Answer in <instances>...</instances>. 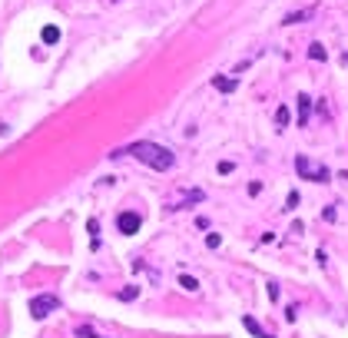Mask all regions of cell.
<instances>
[{"mask_svg": "<svg viewBox=\"0 0 348 338\" xmlns=\"http://www.w3.org/2000/svg\"><path fill=\"white\" fill-rule=\"evenodd\" d=\"M123 153H129V156H136L139 163L159 169V173H166V169H172V163H176V156H172V150H166V146L159 143H149V139H139V143L126 146V150H120L116 156H123Z\"/></svg>", "mask_w": 348, "mask_h": 338, "instance_id": "obj_1", "label": "cell"}, {"mask_svg": "<svg viewBox=\"0 0 348 338\" xmlns=\"http://www.w3.org/2000/svg\"><path fill=\"white\" fill-rule=\"evenodd\" d=\"M40 40H44V44H57V40H60V27H44Z\"/></svg>", "mask_w": 348, "mask_h": 338, "instance_id": "obj_8", "label": "cell"}, {"mask_svg": "<svg viewBox=\"0 0 348 338\" xmlns=\"http://www.w3.org/2000/svg\"><path fill=\"white\" fill-rule=\"evenodd\" d=\"M309 17H312V7H309V10H298V13H289L282 24H302V20H309Z\"/></svg>", "mask_w": 348, "mask_h": 338, "instance_id": "obj_10", "label": "cell"}, {"mask_svg": "<svg viewBox=\"0 0 348 338\" xmlns=\"http://www.w3.org/2000/svg\"><path fill=\"white\" fill-rule=\"evenodd\" d=\"M57 308H60V299H57L53 292H47V295H37V299H30V315H33L37 322H44L47 315H50V312H57Z\"/></svg>", "mask_w": 348, "mask_h": 338, "instance_id": "obj_2", "label": "cell"}, {"mask_svg": "<svg viewBox=\"0 0 348 338\" xmlns=\"http://www.w3.org/2000/svg\"><path fill=\"white\" fill-rule=\"evenodd\" d=\"M312 176H315V182H329V169H325V166H315V173H312Z\"/></svg>", "mask_w": 348, "mask_h": 338, "instance_id": "obj_13", "label": "cell"}, {"mask_svg": "<svg viewBox=\"0 0 348 338\" xmlns=\"http://www.w3.org/2000/svg\"><path fill=\"white\" fill-rule=\"evenodd\" d=\"M212 87L219 90V93H232V90H235V80H229V76H212Z\"/></svg>", "mask_w": 348, "mask_h": 338, "instance_id": "obj_5", "label": "cell"}, {"mask_svg": "<svg viewBox=\"0 0 348 338\" xmlns=\"http://www.w3.org/2000/svg\"><path fill=\"white\" fill-rule=\"evenodd\" d=\"M295 169H298V176H302V179H312V173H315V169H312V163H309L305 156L295 159Z\"/></svg>", "mask_w": 348, "mask_h": 338, "instance_id": "obj_7", "label": "cell"}, {"mask_svg": "<svg viewBox=\"0 0 348 338\" xmlns=\"http://www.w3.org/2000/svg\"><path fill=\"white\" fill-rule=\"evenodd\" d=\"M139 225H143V216L139 213H120V219H116V229H120L123 236H136Z\"/></svg>", "mask_w": 348, "mask_h": 338, "instance_id": "obj_3", "label": "cell"}, {"mask_svg": "<svg viewBox=\"0 0 348 338\" xmlns=\"http://www.w3.org/2000/svg\"><path fill=\"white\" fill-rule=\"evenodd\" d=\"M136 292H139V285H129V288H123V292H120V299L129 302V299H136Z\"/></svg>", "mask_w": 348, "mask_h": 338, "instance_id": "obj_14", "label": "cell"}, {"mask_svg": "<svg viewBox=\"0 0 348 338\" xmlns=\"http://www.w3.org/2000/svg\"><path fill=\"white\" fill-rule=\"evenodd\" d=\"M179 285H183L186 292H196V288H199V282L192 279V276H179Z\"/></svg>", "mask_w": 348, "mask_h": 338, "instance_id": "obj_12", "label": "cell"}, {"mask_svg": "<svg viewBox=\"0 0 348 338\" xmlns=\"http://www.w3.org/2000/svg\"><path fill=\"white\" fill-rule=\"evenodd\" d=\"M309 56H312V60H318V63L329 60V53H325V47H322V44H312V47H309Z\"/></svg>", "mask_w": 348, "mask_h": 338, "instance_id": "obj_9", "label": "cell"}, {"mask_svg": "<svg viewBox=\"0 0 348 338\" xmlns=\"http://www.w3.org/2000/svg\"><path fill=\"white\" fill-rule=\"evenodd\" d=\"M219 242H222V239L215 236V232H209V236H206V245H209V249H219Z\"/></svg>", "mask_w": 348, "mask_h": 338, "instance_id": "obj_15", "label": "cell"}, {"mask_svg": "<svg viewBox=\"0 0 348 338\" xmlns=\"http://www.w3.org/2000/svg\"><path fill=\"white\" fill-rule=\"evenodd\" d=\"M309 110H312V96L309 93H298V126L309 123Z\"/></svg>", "mask_w": 348, "mask_h": 338, "instance_id": "obj_4", "label": "cell"}, {"mask_svg": "<svg viewBox=\"0 0 348 338\" xmlns=\"http://www.w3.org/2000/svg\"><path fill=\"white\" fill-rule=\"evenodd\" d=\"M289 119H292L289 107H278V110H275V123H278V126H289Z\"/></svg>", "mask_w": 348, "mask_h": 338, "instance_id": "obj_11", "label": "cell"}, {"mask_svg": "<svg viewBox=\"0 0 348 338\" xmlns=\"http://www.w3.org/2000/svg\"><path fill=\"white\" fill-rule=\"evenodd\" d=\"M242 325H246V328H249V332H252L255 338H272L269 332H262V328H259V322H255L252 315H246V319H242Z\"/></svg>", "mask_w": 348, "mask_h": 338, "instance_id": "obj_6", "label": "cell"}]
</instances>
